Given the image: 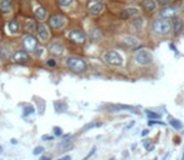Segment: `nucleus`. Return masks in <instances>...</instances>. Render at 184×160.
<instances>
[{"label":"nucleus","mask_w":184,"mask_h":160,"mask_svg":"<svg viewBox=\"0 0 184 160\" xmlns=\"http://www.w3.org/2000/svg\"><path fill=\"white\" fill-rule=\"evenodd\" d=\"M23 44H24V48L26 49L28 51H34V50L36 49V46H38L36 40L34 39V36H33L31 34H30V35L24 36V39H23Z\"/></svg>","instance_id":"obj_7"},{"label":"nucleus","mask_w":184,"mask_h":160,"mask_svg":"<svg viewBox=\"0 0 184 160\" xmlns=\"http://www.w3.org/2000/svg\"><path fill=\"white\" fill-rule=\"evenodd\" d=\"M104 10V5L103 3H95L91 4V5H89V8H88V11H89V15L91 16H98L103 13Z\"/></svg>","instance_id":"obj_9"},{"label":"nucleus","mask_w":184,"mask_h":160,"mask_svg":"<svg viewBox=\"0 0 184 160\" xmlns=\"http://www.w3.org/2000/svg\"><path fill=\"white\" fill-rule=\"evenodd\" d=\"M14 60L16 63H28L29 61V54L24 50H19L14 54Z\"/></svg>","instance_id":"obj_13"},{"label":"nucleus","mask_w":184,"mask_h":160,"mask_svg":"<svg viewBox=\"0 0 184 160\" xmlns=\"http://www.w3.org/2000/svg\"><path fill=\"white\" fill-rule=\"evenodd\" d=\"M58 160H61V159H58Z\"/></svg>","instance_id":"obj_45"},{"label":"nucleus","mask_w":184,"mask_h":160,"mask_svg":"<svg viewBox=\"0 0 184 160\" xmlns=\"http://www.w3.org/2000/svg\"><path fill=\"white\" fill-rule=\"evenodd\" d=\"M182 10H183V13H184V5H183V9H182Z\"/></svg>","instance_id":"obj_43"},{"label":"nucleus","mask_w":184,"mask_h":160,"mask_svg":"<svg viewBox=\"0 0 184 160\" xmlns=\"http://www.w3.org/2000/svg\"><path fill=\"white\" fill-rule=\"evenodd\" d=\"M138 14H139V10H138V8H127V9L122 10V13H120V18L123 19H132L134 18V16H137Z\"/></svg>","instance_id":"obj_10"},{"label":"nucleus","mask_w":184,"mask_h":160,"mask_svg":"<svg viewBox=\"0 0 184 160\" xmlns=\"http://www.w3.org/2000/svg\"><path fill=\"white\" fill-rule=\"evenodd\" d=\"M65 24H66V18L63 15H53L49 19V25L52 26V29H55V30L64 28Z\"/></svg>","instance_id":"obj_6"},{"label":"nucleus","mask_w":184,"mask_h":160,"mask_svg":"<svg viewBox=\"0 0 184 160\" xmlns=\"http://www.w3.org/2000/svg\"><path fill=\"white\" fill-rule=\"evenodd\" d=\"M30 114H34V108H33V106H26L24 109V111H23V116L26 118L28 115H30Z\"/></svg>","instance_id":"obj_28"},{"label":"nucleus","mask_w":184,"mask_h":160,"mask_svg":"<svg viewBox=\"0 0 184 160\" xmlns=\"http://www.w3.org/2000/svg\"><path fill=\"white\" fill-rule=\"evenodd\" d=\"M68 38H69L70 41H73L75 44H79V45L84 44L86 41L85 33L82 31V30H77V29H75V30H70L68 33Z\"/></svg>","instance_id":"obj_5"},{"label":"nucleus","mask_w":184,"mask_h":160,"mask_svg":"<svg viewBox=\"0 0 184 160\" xmlns=\"http://www.w3.org/2000/svg\"><path fill=\"white\" fill-rule=\"evenodd\" d=\"M104 61L109 65H113V66H119L123 64V56L120 55L118 51L115 50H110V51H107L104 54Z\"/></svg>","instance_id":"obj_3"},{"label":"nucleus","mask_w":184,"mask_h":160,"mask_svg":"<svg viewBox=\"0 0 184 160\" xmlns=\"http://www.w3.org/2000/svg\"><path fill=\"white\" fill-rule=\"evenodd\" d=\"M47 64H48L49 66H55L56 63H55V60H54V59H49V60L47 61Z\"/></svg>","instance_id":"obj_35"},{"label":"nucleus","mask_w":184,"mask_h":160,"mask_svg":"<svg viewBox=\"0 0 184 160\" xmlns=\"http://www.w3.org/2000/svg\"><path fill=\"white\" fill-rule=\"evenodd\" d=\"M177 8L174 6H167L164 9L160 10V16L163 19H170V18H174L177 15Z\"/></svg>","instance_id":"obj_11"},{"label":"nucleus","mask_w":184,"mask_h":160,"mask_svg":"<svg viewBox=\"0 0 184 160\" xmlns=\"http://www.w3.org/2000/svg\"><path fill=\"white\" fill-rule=\"evenodd\" d=\"M110 160H114V159H110Z\"/></svg>","instance_id":"obj_44"},{"label":"nucleus","mask_w":184,"mask_h":160,"mask_svg":"<svg viewBox=\"0 0 184 160\" xmlns=\"http://www.w3.org/2000/svg\"><path fill=\"white\" fill-rule=\"evenodd\" d=\"M183 29V22L181 18H175L174 22H173V30H174V34H179Z\"/></svg>","instance_id":"obj_19"},{"label":"nucleus","mask_w":184,"mask_h":160,"mask_svg":"<svg viewBox=\"0 0 184 160\" xmlns=\"http://www.w3.org/2000/svg\"><path fill=\"white\" fill-rule=\"evenodd\" d=\"M66 66H68L73 73H77V74L84 73V71H86V69H88L86 63L83 60L82 58H78V56L68 58V60H66Z\"/></svg>","instance_id":"obj_2"},{"label":"nucleus","mask_w":184,"mask_h":160,"mask_svg":"<svg viewBox=\"0 0 184 160\" xmlns=\"http://www.w3.org/2000/svg\"><path fill=\"white\" fill-rule=\"evenodd\" d=\"M152 30L158 35H168L172 30V23L168 19H157L152 24Z\"/></svg>","instance_id":"obj_1"},{"label":"nucleus","mask_w":184,"mask_h":160,"mask_svg":"<svg viewBox=\"0 0 184 160\" xmlns=\"http://www.w3.org/2000/svg\"><path fill=\"white\" fill-rule=\"evenodd\" d=\"M93 1H95V3H103L104 0H93Z\"/></svg>","instance_id":"obj_40"},{"label":"nucleus","mask_w":184,"mask_h":160,"mask_svg":"<svg viewBox=\"0 0 184 160\" xmlns=\"http://www.w3.org/2000/svg\"><path fill=\"white\" fill-rule=\"evenodd\" d=\"M148 133H149V130H143V131H141V135H143V136H145Z\"/></svg>","instance_id":"obj_37"},{"label":"nucleus","mask_w":184,"mask_h":160,"mask_svg":"<svg viewBox=\"0 0 184 160\" xmlns=\"http://www.w3.org/2000/svg\"><path fill=\"white\" fill-rule=\"evenodd\" d=\"M120 110H132L133 113H135L134 108L133 106H129V105H109L108 106V111L110 113H115V111H120Z\"/></svg>","instance_id":"obj_14"},{"label":"nucleus","mask_w":184,"mask_h":160,"mask_svg":"<svg viewBox=\"0 0 184 160\" xmlns=\"http://www.w3.org/2000/svg\"><path fill=\"white\" fill-rule=\"evenodd\" d=\"M183 134H184V130H183Z\"/></svg>","instance_id":"obj_46"},{"label":"nucleus","mask_w":184,"mask_h":160,"mask_svg":"<svg viewBox=\"0 0 184 160\" xmlns=\"http://www.w3.org/2000/svg\"><path fill=\"white\" fill-rule=\"evenodd\" d=\"M143 24H144V19L141 18V16H134V19H133V22H132V25L134 26L137 30H140L141 26H143Z\"/></svg>","instance_id":"obj_21"},{"label":"nucleus","mask_w":184,"mask_h":160,"mask_svg":"<svg viewBox=\"0 0 184 160\" xmlns=\"http://www.w3.org/2000/svg\"><path fill=\"white\" fill-rule=\"evenodd\" d=\"M1 150H3V146H1V145H0V153H1Z\"/></svg>","instance_id":"obj_41"},{"label":"nucleus","mask_w":184,"mask_h":160,"mask_svg":"<svg viewBox=\"0 0 184 160\" xmlns=\"http://www.w3.org/2000/svg\"><path fill=\"white\" fill-rule=\"evenodd\" d=\"M11 6H13V0H0V9L4 14L11 11Z\"/></svg>","instance_id":"obj_16"},{"label":"nucleus","mask_w":184,"mask_h":160,"mask_svg":"<svg viewBox=\"0 0 184 160\" xmlns=\"http://www.w3.org/2000/svg\"><path fill=\"white\" fill-rule=\"evenodd\" d=\"M49 51L52 53L53 55L60 56V55H63V53H64V48H63V45L59 43H53L49 46Z\"/></svg>","instance_id":"obj_12"},{"label":"nucleus","mask_w":184,"mask_h":160,"mask_svg":"<svg viewBox=\"0 0 184 160\" xmlns=\"http://www.w3.org/2000/svg\"><path fill=\"white\" fill-rule=\"evenodd\" d=\"M25 30L29 31L30 34H33L34 31H36V25H35V23L33 22V20H26V23H25Z\"/></svg>","instance_id":"obj_22"},{"label":"nucleus","mask_w":184,"mask_h":160,"mask_svg":"<svg viewBox=\"0 0 184 160\" xmlns=\"http://www.w3.org/2000/svg\"><path fill=\"white\" fill-rule=\"evenodd\" d=\"M74 1V0H58V4H59L60 6H69L70 4H72Z\"/></svg>","instance_id":"obj_29"},{"label":"nucleus","mask_w":184,"mask_h":160,"mask_svg":"<svg viewBox=\"0 0 184 160\" xmlns=\"http://www.w3.org/2000/svg\"><path fill=\"white\" fill-rule=\"evenodd\" d=\"M145 115H147L150 120H153V119H160V114L159 113H155V111H152V110H145Z\"/></svg>","instance_id":"obj_25"},{"label":"nucleus","mask_w":184,"mask_h":160,"mask_svg":"<svg viewBox=\"0 0 184 160\" xmlns=\"http://www.w3.org/2000/svg\"><path fill=\"white\" fill-rule=\"evenodd\" d=\"M99 126H102V123H89V124H86L84 128H83V131H88L89 129L99 128Z\"/></svg>","instance_id":"obj_26"},{"label":"nucleus","mask_w":184,"mask_h":160,"mask_svg":"<svg viewBox=\"0 0 184 160\" xmlns=\"http://www.w3.org/2000/svg\"><path fill=\"white\" fill-rule=\"evenodd\" d=\"M141 6H143L144 10L147 11H153L154 9H155L157 4L154 0H143V3H141Z\"/></svg>","instance_id":"obj_18"},{"label":"nucleus","mask_w":184,"mask_h":160,"mask_svg":"<svg viewBox=\"0 0 184 160\" xmlns=\"http://www.w3.org/2000/svg\"><path fill=\"white\" fill-rule=\"evenodd\" d=\"M33 53L35 54V56H41V55H43V53H44V50H43V49H40V48H38V46H36V49H35Z\"/></svg>","instance_id":"obj_32"},{"label":"nucleus","mask_w":184,"mask_h":160,"mask_svg":"<svg viewBox=\"0 0 184 160\" xmlns=\"http://www.w3.org/2000/svg\"><path fill=\"white\" fill-rule=\"evenodd\" d=\"M157 1H158V4H160V5H168L172 0H157Z\"/></svg>","instance_id":"obj_34"},{"label":"nucleus","mask_w":184,"mask_h":160,"mask_svg":"<svg viewBox=\"0 0 184 160\" xmlns=\"http://www.w3.org/2000/svg\"><path fill=\"white\" fill-rule=\"evenodd\" d=\"M134 59L139 65H149V64H152V61H153V55L149 50L141 49V50H138L135 53Z\"/></svg>","instance_id":"obj_4"},{"label":"nucleus","mask_w":184,"mask_h":160,"mask_svg":"<svg viewBox=\"0 0 184 160\" xmlns=\"http://www.w3.org/2000/svg\"><path fill=\"white\" fill-rule=\"evenodd\" d=\"M129 1H138V0H129Z\"/></svg>","instance_id":"obj_42"},{"label":"nucleus","mask_w":184,"mask_h":160,"mask_svg":"<svg viewBox=\"0 0 184 160\" xmlns=\"http://www.w3.org/2000/svg\"><path fill=\"white\" fill-rule=\"evenodd\" d=\"M169 124L172 125L175 130H182L183 129V123L181 120H178V119H173V118H170Z\"/></svg>","instance_id":"obj_23"},{"label":"nucleus","mask_w":184,"mask_h":160,"mask_svg":"<svg viewBox=\"0 0 184 160\" xmlns=\"http://www.w3.org/2000/svg\"><path fill=\"white\" fill-rule=\"evenodd\" d=\"M169 46H170V49H172V50H173V51H177V49H175V46H174L173 44H170Z\"/></svg>","instance_id":"obj_39"},{"label":"nucleus","mask_w":184,"mask_h":160,"mask_svg":"<svg viewBox=\"0 0 184 160\" xmlns=\"http://www.w3.org/2000/svg\"><path fill=\"white\" fill-rule=\"evenodd\" d=\"M36 34H38L39 40H41V41H47L49 39V30L43 23L36 25Z\"/></svg>","instance_id":"obj_8"},{"label":"nucleus","mask_w":184,"mask_h":160,"mask_svg":"<svg viewBox=\"0 0 184 160\" xmlns=\"http://www.w3.org/2000/svg\"><path fill=\"white\" fill-rule=\"evenodd\" d=\"M8 29H9V31L11 34H16L19 31V23L16 20H10L8 23Z\"/></svg>","instance_id":"obj_20"},{"label":"nucleus","mask_w":184,"mask_h":160,"mask_svg":"<svg viewBox=\"0 0 184 160\" xmlns=\"http://www.w3.org/2000/svg\"><path fill=\"white\" fill-rule=\"evenodd\" d=\"M40 160H50V158H49V157H45V155H43V157L40 158Z\"/></svg>","instance_id":"obj_38"},{"label":"nucleus","mask_w":184,"mask_h":160,"mask_svg":"<svg viewBox=\"0 0 184 160\" xmlns=\"http://www.w3.org/2000/svg\"><path fill=\"white\" fill-rule=\"evenodd\" d=\"M90 36H91V39H93L94 41H98V40L102 39V33H100L99 29H94V30H91Z\"/></svg>","instance_id":"obj_24"},{"label":"nucleus","mask_w":184,"mask_h":160,"mask_svg":"<svg viewBox=\"0 0 184 160\" xmlns=\"http://www.w3.org/2000/svg\"><path fill=\"white\" fill-rule=\"evenodd\" d=\"M55 108H56V111L60 113V111H65L66 110V104L65 103H55Z\"/></svg>","instance_id":"obj_27"},{"label":"nucleus","mask_w":184,"mask_h":160,"mask_svg":"<svg viewBox=\"0 0 184 160\" xmlns=\"http://www.w3.org/2000/svg\"><path fill=\"white\" fill-rule=\"evenodd\" d=\"M43 151H44V148H43V146H36L33 153H34V155H40V154H43Z\"/></svg>","instance_id":"obj_31"},{"label":"nucleus","mask_w":184,"mask_h":160,"mask_svg":"<svg viewBox=\"0 0 184 160\" xmlns=\"http://www.w3.org/2000/svg\"><path fill=\"white\" fill-rule=\"evenodd\" d=\"M53 130H54V135H56V136H61V134H63L61 128H59V126H54Z\"/></svg>","instance_id":"obj_30"},{"label":"nucleus","mask_w":184,"mask_h":160,"mask_svg":"<svg viewBox=\"0 0 184 160\" xmlns=\"http://www.w3.org/2000/svg\"><path fill=\"white\" fill-rule=\"evenodd\" d=\"M34 15L38 20L43 22V20H45V18H47V10H45V8H43V6H38L34 10Z\"/></svg>","instance_id":"obj_17"},{"label":"nucleus","mask_w":184,"mask_h":160,"mask_svg":"<svg viewBox=\"0 0 184 160\" xmlns=\"http://www.w3.org/2000/svg\"><path fill=\"white\" fill-rule=\"evenodd\" d=\"M54 136L52 135H48V134H45V135L41 136V140H44V141H50V140H53Z\"/></svg>","instance_id":"obj_33"},{"label":"nucleus","mask_w":184,"mask_h":160,"mask_svg":"<svg viewBox=\"0 0 184 160\" xmlns=\"http://www.w3.org/2000/svg\"><path fill=\"white\" fill-rule=\"evenodd\" d=\"M123 43H124V45L127 46V48L133 49V48H135V46H137L138 44H139V41H138V39H137L135 36L128 35V36H125V38H124Z\"/></svg>","instance_id":"obj_15"},{"label":"nucleus","mask_w":184,"mask_h":160,"mask_svg":"<svg viewBox=\"0 0 184 160\" xmlns=\"http://www.w3.org/2000/svg\"><path fill=\"white\" fill-rule=\"evenodd\" d=\"M61 160H72V157L70 155H65L64 158H61Z\"/></svg>","instance_id":"obj_36"}]
</instances>
